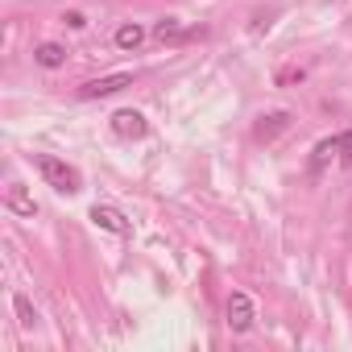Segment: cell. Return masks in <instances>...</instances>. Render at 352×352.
I'll return each instance as SVG.
<instances>
[{"label":"cell","instance_id":"obj_1","mask_svg":"<svg viewBox=\"0 0 352 352\" xmlns=\"http://www.w3.org/2000/svg\"><path fill=\"white\" fill-rule=\"evenodd\" d=\"M34 162H38V170H42V179H46L58 195H75V191H79V170L67 166L63 157H54V153H38Z\"/></svg>","mask_w":352,"mask_h":352},{"label":"cell","instance_id":"obj_2","mask_svg":"<svg viewBox=\"0 0 352 352\" xmlns=\"http://www.w3.org/2000/svg\"><path fill=\"white\" fill-rule=\"evenodd\" d=\"M133 83V75L129 71H116V75H104V79H91V83H83L79 87V100H104V96H116V91H124Z\"/></svg>","mask_w":352,"mask_h":352},{"label":"cell","instance_id":"obj_3","mask_svg":"<svg viewBox=\"0 0 352 352\" xmlns=\"http://www.w3.org/2000/svg\"><path fill=\"white\" fill-rule=\"evenodd\" d=\"M228 327L232 331H249L253 327V298L245 290H232L228 294Z\"/></svg>","mask_w":352,"mask_h":352},{"label":"cell","instance_id":"obj_4","mask_svg":"<svg viewBox=\"0 0 352 352\" xmlns=\"http://www.w3.org/2000/svg\"><path fill=\"white\" fill-rule=\"evenodd\" d=\"M112 129H116V137H124V141H141V137L149 133L145 116H141V112H133V108H120V112L112 116Z\"/></svg>","mask_w":352,"mask_h":352},{"label":"cell","instance_id":"obj_5","mask_svg":"<svg viewBox=\"0 0 352 352\" xmlns=\"http://www.w3.org/2000/svg\"><path fill=\"white\" fill-rule=\"evenodd\" d=\"M91 220H96V228H104V232H116V236L129 232V220H124V212H116V208L96 204V208H91Z\"/></svg>","mask_w":352,"mask_h":352},{"label":"cell","instance_id":"obj_6","mask_svg":"<svg viewBox=\"0 0 352 352\" xmlns=\"http://www.w3.org/2000/svg\"><path fill=\"white\" fill-rule=\"evenodd\" d=\"M5 208H9V212H17V216H25V220H34V216H38V204L25 195V187H21V183H13V187H9Z\"/></svg>","mask_w":352,"mask_h":352},{"label":"cell","instance_id":"obj_7","mask_svg":"<svg viewBox=\"0 0 352 352\" xmlns=\"http://www.w3.org/2000/svg\"><path fill=\"white\" fill-rule=\"evenodd\" d=\"M34 63H38V67H46V71H54V67H63V63H67V50H63L58 42H42V46L34 50Z\"/></svg>","mask_w":352,"mask_h":352},{"label":"cell","instance_id":"obj_8","mask_svg":"<svg viewBox=\"0 0 352 352\" xmlns=\"http://www.w3.org/2000/svg\"><path fill=\"white\" fill-rule=\"evenodd\" d=\"M286 124H290L286 112H270V116H261V124H257V141H274Z\"/></svg>","mask_w":352,"mask_h":352},{"label":"cell","instance_id":"obj_9","mask_svg":"<svg viewBox=\"0 0 352 352\" xmlns=\"http://www.w3.org/2000/svg\"><path fill=\"white\" fill-rule=\"evenodd\" d=\"M141 42H145V30H141V25H120V30H116V46H120V50H137Z\"/></svg>","mask_w":352,"mask_h":352},{"label":"cell","instance_id":"obj_10","mask_svg":"<svg viewBox=\"0 0 352 352\" xmlns=\"http://www.w3.org/2000/svg\"><path fill=\"white\" fill-rule=\"evenodd\" d=\"M153 38H157V42H174V38H183V21H179V17H162V21L153 25Z\"/></svg>","mask_w":352,"mask_h":352},{"label":"cell","instance_id":"obj_11","mask_svg":"<svg viewBox=\"0 0 352 352\" xmlns=\"http://www.w3.org/2000/svg\"><path fill=\"white\" fill-rule=\"evenodd\" d=\"M13 307H17V319H21V327H34V323H38V311H34V302H30L25 294H17V298H13Z\"/></svg>","mask_w":352,"mask_h":352},{"label":"cell","instance_id":"obj_12","mask_svg":"<svg viewBox=\"0 0 352 352\" xmlns=\"http://www.w3.org/2000/svg\"><path fill=\"white\" fill-rule=\"evenodd\" d=\"M340 145H344V137H331V141H319L315 145V166H323L331 153H340Z\"/></svg>","mask_w":352,"mask_h":352},{"label":"cell","instance_id":"obj_13","mask_svg":"<svg viewBox=\"0 0 352 352\" xmlns=\"http://www.w3.org/2000/svg\"><path fill=\"white\" fill-rule=\"evenodd\" d=\"M63 25H71V30H83V25H87V17L71 9V13H63Z\"/></svg>","mask_w":352,"mask_h":352},{"label":"cell","instance_id":"obj_14","mask_svg":"<svg viewBox=\"0 0 352 352\" xmlns=\"http://www.w3.org/2000/svg\"><path fill=\"white\" fill-rule=\"evenodd\" d=\"M340 157H344V162H352V133L344 137V145H340Z\"/></svg>","mask_w":352,"mask_h":352}]
</instances>
